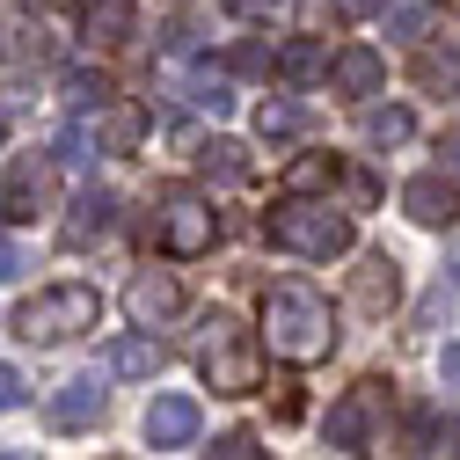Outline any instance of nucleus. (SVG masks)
Masks as SVG:
<instances>
[{
	"mask_svg": "<svg viewBox=\"0 0 460 460\" xmlns=\"http://www.w3.org/2000/svg\"><path fill=\"white\" fill-rule=\"evenodd\" d=\"M198 438V402L190 394H161L154 410H146V446L154 453H176V446H190Z\"/></svg>",
	"mask_w": 460,
	"mask_h": 460,
	"instance_id": "nucleus-11",
	"label": "nucleus"
},
{
	"mask_svg": "<svg viewBox=\"0 0 460 460\" xmlns=\"http://www.w3.org/2000/svg\"><path fill=\"white\" fill-rule=\"evenodd\" d=\"M329 51L314 44V37H293V44H278V59H270V74L285 81V88H314V81H329Z\"/></svg>",
	"mask_w": 460,
	"mask_h": 460,
	"instance_id": "nucleus-13",
	"label": "nucleus"
},
{
	"mask_svg": "<svg viewBox=\"0 0 460 460\" xmlns=\"http://www.w3.org/2000/svg\"><path fill=\"white\" fill-rule=\"evenodd\" d=\"M0 139H8V125H0Z\"/></svg>",
	"mask_w": 460,
	"mask_h": 460,
	"instance_id": "nucleus-34",
	"label": "nucleus"
},
{
	"mask_svg": "<svg viewBox=\"0 0 460 460\" xmlns=\"http://www.w3.org/2000/svg\"><path fill=\"white\" fill-rule=\"evenodd\" d=\"M44 198H51V161H37V154H22L8 176H0V212H8L15 226H30L37 212H44Z\"/></svg>",
	"mask_w": 460,
	"mask_h": 460,
	"instance_id": "nucleus-7",
	"label": "nucleus"
},
{
	"mask_svg": "<svg viewBox=\"0 0 460 460\" xmlns=\"http://www.w3.org/2000/svg\"><path fill=\"white\" fill-rule=\"evenodd\" d=\"M263 234L278 249H293V256H343L351 249V219H343L336 205H314V198H285L278 212H263Z\"/></svg>",
	"mask_w": 460,
	"mask_h": 460,
	"instance_id": "nucleus-3",
	"label": "nucleus"
},
{
	"mask_svg": "<svg viewBox=\"0 0 460 460\" xmlns=\"http://www.w3.org/2000/svg\"><path fill=\"white\" fill-rule=\"evenodd\" d=\"M95 154H102V139H95V125H66V132H59V161H66V168H88Z\"/></svg>",
	"mask_w": 460,
	"mask_h": 460,
	"instance_id": "nucleus-26",
	"label": "nucleus"
},
{
	"mask_svg": "<svg viewBox=\"0 0 460 460\" xmlns=\"http://www.w3.org/2000/svg\"><path fill=\"white\" fill-rule=\"evenodd\" d=\"M380 0H336V15H373Z\"/></svg>",
	"mask_w": 460,
	"mask_h": 460,
	"instance_id": "nucleus-31",
	"label": "nucleus"
},
{
	"mask_svg": "<svg viewBox=\"0 0 460 460\" xmlns=\"http://www.w3.org/2000/svg\"><path fill=\"white\" fill-rule=\"evenodd\" d=\"M387 30H394L402 44H424V37H438V30H446V15H438V8H394V22H387Z\"/></svg>",
	"mask_w": 460,
	"mask_h": 460,
	"instance_id": "nucleus-25",
	"label": "nucleus"
},
{
	"mask_svg": "<svg viewBox=\"0 0 460 460\" xmlns=\"http://www.w3.org/2000/svg\"><path fill=\"white\" fill-rule=\"evenodd\" d=\"M161 366H168V351H161L154 336H118L102 351V373H118V380H154Z\"/></svg>",
	"mask_w": 460,
	"mask_h": 460,
	"instance_id": "nucleus-15",
	"label": "nucleus"
},
{
	"mask_svg": "<svg viewBox=\"0 0 460 460\" xmlns=\"http://www.w3.org/2000/svg\"><path fill=\"white\" fill-rule=\"evenodd\" d=\"M256 132H263V139H300V132H307V110H300L293 95H270V102L256 110Z\"/></svg>",
	"mask_w": 460,
	"mask_h": 460,
	"instance_id": "nucleus-22",
	"label": "nucleus"
},
{
	"mask_svg": "<svg viewBox=\"0 0 460 460\" xmlns=\"http://www.w3.org/2000/svg\"><path fill=\"white\" fill-rule=\"evenodd\" d=\"M438 380L460 387V343H446V351H438Z\"/></svg>",
	"mask_w": 460,
	"mask_h": 460,
	"instance_id": "nucleus-30",
	"label": "nucleus"
},
{
	"mask_svg": "<svg viewBox=\"0 0 460 460\" xmlns=\"http://www.w3.org/2000/svg\"><path fill=\"white\" fill-rule=\"evenodd\" d=\"M402 212H410L417 226H453L460 219V183L446 176V168L438 176H417L410 190H402Z\"/></svg>",
	"mask_w": 460,
	"mask_h": 460,
	"instance_id": "nucleus-10",
	"label": "nucleus"
},
{
	"mask_svg": "<svg viewBox=\"0 0 460 460\" xmlns=\"http://www.w3.org/2000/svg\"><path fill=\"white\" fill-rule=\"evenodd\" d=\"M198 373L212 394H256L263 387V343L256 329H242L234 314H212L198 336Z\"/></svg>",
	"mask_w": 460,
	"mask_h": 460,
	"instance_id": "nucleus-2",
	"label": "nucleus"
},
{
	"mask_svg": "<svg viewBox=\"0 0 460 460\" xmlns=\"http://www.w3.org/2000/svg\"><path fill=\"white\" fill-rule=\"evenodd\" d=\"M446 161H453V176H460V139H446Z\"/></svg>",
	"mask_w": 460,
	"mask_h": 460,
	"instance_id": "nucleus-32",
	"label": "nucleus"
},
{
	"mask_svg": "<svg viewBox=\"0 0 460 460\" xmlns=\"http://www.w3.org/2000/svg\"><path fill=\"white\" fill-rule=\"evenodd\" d=\"M212 460H263V453L249 431H226V438H212Z\"/></svg>",
	"mask_w": 460,
	"mask_h": 460,
	"instance_id": "nucleus-27",
	"label": "nucleus"
},
{
	"mask_svg": "<svg viewBox=\"0 0 460 460\" xmlns=\"http://www.w3.org/2000/svg\"><path fill=\"white\" fill-rule=\"evenodd\" d=\"M95 139H102V154H132V146L146 139V110H139V102H110L102 125H95Z\"/></svg>",
	"mask_w": 460,
	"mask_h": 460,
	"instance_id": "nucleus-17",
	"label": "nucleus"
},
{
	"mask_svg": "<svg viewBox=\"0 0 460 460\" xmlns=\"http://www.w3.org/2000/svg\"><path fill=\"white\" fill-rule=\"evenodd\" d=\"M329 81H336V95H380L387 59H380L373 44H343V51H336V66H329Z\"/></svg>",
	"mask_w": 460,
	"mask_h": 460,
	"instance_id": "nucleus-12",
	"label": "nucleus"
},
{
	"mask_svg": "<svg viewBox=\"0 0 460 460\" xmlns=\"http://www.w3.org/2000/svg\"><path fill=\"white\" fill-rule=\"evenodd\" d=\"M198 168L212 183H249V146L242 139H205L198 146Z\"/></svg>",
	"mask_w": 460,
	"mask_h": 460,
	"instance_id": "nucleus-19",
	"label": "nucleus"
},
{
	"mask_svg": "<svg viewBox=\"0 0 460 460\" xmlns=\"http://www.w3.org/2000/svg\"><path fill=\"white\" fill-rule=\"evenodd\" d=\"M380 410H387V387H380V380H358V387L329 410V446L366 453V431H373V417H380Z\"/></svg>",
	"mask_w": 460,
	"mask_h": 460,
	"instance_id": "nucleus-6",
	"label": "nucleus"
},
{
	"mask_svg": "<svg viewBox=\"0 0 460 460\" xmlns=\"http://www.w3.org/2000/svg\"><path fill=\"white\" fill-rule=\"evenodd\" d=\"M110 226H118V190H81L74 205H66V226H59V242L66 249H88V242H102L110 234Z\"/></svg>",
	"mask_w": 460,
	"mask_h": 460,
	"instance_id": "nucleus-9",
	"label": "nucleus"
},
{
	"mask_svg": "<svg viewBox=\"0 0 460 460\" xmlns=\"http://www.w3.org/2000/svg\"><path fill=\"white\" fill-rule=\"evenodd\" d=\"M183 95H190L198 110H212V118H219V110H234V81H226V74H190Z\"/></svg>",
	"mask_w": 460,
	"mask_h": 460,
	"instance_id": "nucleus-23",
	"label": "nucleus"
},
{
	"mask_svg": "<svg viewBox=\"0 0 460 460\" xmlns=\"http://www.w3.org/2000/svg\"><path fill=\"white\" fill-rule=\"evenodd\" d=\"M394 293H402V270H394V256H366V263H358V278H351V300H358V314H387V307H394Z\"/></svg>",
	"mask_w": 460,
	"mask_h": 460,
	"instance_id": "nucleus-14",
	"label": "nucleus"
},
{
	"mask_svg": "<svg viewBox=\"0 0 460 460\" xmlns=\"http://www.w3.org/2000/svg\"><path fill=\"white\" fill-rule=\"evenodd\" d=\"M0 460H30V453H0Z\"/></svg>",
	"mask_w": 460,
	"mask_h": 460,
	"instance_id": "nucleus-33",
	"label": "nucleus"
},
{
	"mask_svg": "<svg viewBox=\"0 0 460 460\" xmlns=\"http://www.w3.org/2000/svg\"><path fill=\"white\" fill-rule=\"evenodd\" d=\"M358 132H366V146H402V139L417 132V118H410L402 102H373L366 118H358Z\"/></svg>",
	"mask_w": 460,
	"mask_h": 460,
	"instance_id": "nucleus-20",
	"label": "nucleus"
},
{
	"mask_svg": "<svg viewBox=\"0 0 460 460\" xmlns=\"http://www.w3.org/2000/svg\"><path fill=\"white\" fill-rule=\"evenodd\" d=\"M125 314H132L139 329H161V322H176V314H183V285L168 278V270H139V278L125 285Z\"/></svg>",
	"mask_w": 460,
	"mask_h": 460,
	"instance_id": "nucleus-8",
	"label": "nucleus"
},
{
	"mask_svg": "<svg viewBox=\"0 0 460 460\" xmlns=\"http://www.w3.org/2000/svg\"><path fill=\"white\" fill-rule=\"evenodd\" d=\"M110 95H118V88H110V74H66V102L74 110H110Z\"/></svg>",
	"mask_w": 460,
	"mask_h": 460,
	"instance_id": "nucleus-24",
	"label": "nucleus"
},
{
	"mask_svg": "<svg viewBox=\"0 0 460 460\" xmlns=\"http://www.w3.org/2000/svg\"><path fill=\"white\" fill-rule=\"evenodd\" d=\"M263 343L285 366H322L336 351V314L314 285H270L263 293Z\"/></svg>",
	"mask_w": 460,
	"mask_h": 460,
	"instance_id": "nucleus-1",
	"label": "nucleus"
},
{
	"mask_svg": "<svg viewBox=\"0 0 460 460\" xmlns=\"http://www.w3.org/2000/svg\"><path fill=\"white\" fill-rule=\"evenodd\" d=\"M102 417V387H95V373L88 380H66L59 394H51V424L59 431H81V424H95Z\"/></svg>",
	"mask_w": 460,
	"mask_h": 460,
	"instance_id": "nucleus-16",
	"label": "nucleus"
},
{
	"mask_svg": "<svg viewBox=\"0 0 460 460\" xmlns=\"http://www.w3.org/2000/svg\"><path fill=\"white\" fill-rule=\"evenodd\" d=\"M95 322H102L95 285H44V293H30L15 307V336L22 343H66V336H81Z\"/></svg>",
	"mask_w": 460,
	"mask_h": 460,
	"instance_id": "nucleus-4",
	"label": "nucleus"
},
{
	"mask_svg": "<svg viewBox=\"0 0 460 460\" xmlns=\"http://www.w3.org/2000/svg\"><path fill=\"white\" fill-rule=\"evenodd\" d=\"M22 270H30L22 242H15V234H0V285H8V278H22Z\"/></svg>",
	"mask_w": 460,
	"mask_h": 460,
	"instance_id": "nucleus-28",
	"label": "nucleus"
},
{
	"mask_svg": "<svg viewBox=\"0 0 460 460\" xmlns=\"http://www.w3.org/2000/svg\"><path fill=\"white\" fill-rule=\"evenodd\" d=\"M15 402H22V373L0 366V410H15Z\"/></svg>",
	"mask_w": 460,
	"mask_h": 460,
	"instance_id": "nucleus-29",
	"label": "nucleus"
},
{
	"mask_svg": "<svg viewBox=\"0 0 460 460\" xmlns=\"http://www.w3.org/2000/svg\"><path fill=\"white\" fill-rule=\"evenodd\" d=\"M212 242H219V212L198 190H168L161 212H154V249L190 263V256H212Z\"/></svg>",
	"mask_w": 460,
	"mask_h": 460,
	"instance_id": "nucleus-5",
	"label": "nucleus"
},
{
	"mask_svg": "<svg viewBox=\"0 0 460 460\" xmlns=\"http://www.w3.org/2000/svg\"><path fill=\"white\" fill-rule=\"evenodd\" d=\"M343 176V168H336V154H300L293 168H285V198H307V190H329Z\"/></svg>",
	"mask_w": 460,
	"mask_h": 460,
	"instance_id": "nucleus-21",
	"label": "nucleus"
},
{
	"mask_svg": "<svg viewBox=\"0 0 460 460\" xmlns=\"http://www.w3.org/2000/svg\"><path fill=\"white\" fill-rule=\"evenodd\" d=\"M132 30H139V15H132V0H88V37H95L102 51H118V44H132Z\"/></svg>",
	"mask_w": 460,
	"mask_h": 460,
	"instance_id": "nucleus-18",
	"label": "nucleus"
}]
</instances>
